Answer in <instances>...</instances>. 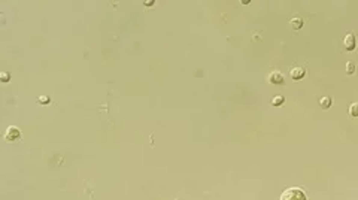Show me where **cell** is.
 <instances>
[{
  "instance_id": "obj_1",
  "label": "cell",
  "mask_w": 358,
  "mask_h": 200,
  "mask_svg": "<svg viewBox=\"0 0 358 200\" xmlns=\"http://www.w3.org/2000/svg\"><path fill=\"white\" fill-rule=\"evenodd\" d=\"M279 200H306V196L300 188H288L282 193Z\"/></svg>"
},
{
  "instance_id": "obj_2",
  "label": "cell",
  "mask_w": 358,
  "mask_h": 200,
  "mask_svg": "<svg viewBox=\"0 0 358 200\" xmlns=\"http://www.w3.org/2000/svg\"><path fill=\"white\" fill-rule=\"evenodd\" d=\"M18 137H20V130H18L17 127H9V128L6 130V133H5V139L9 140V142L17 140Z\"/></svg>"
},
{
  "instance_id": "obj_3",
  "label": "cell",
  "mask_w": 358,
  "mask_h": 200,
  "mask_svg": "<svg viewBox=\"0 0 358 200\" xmlns=\"http://www.w3.org/2000/svg\"><path fill=\"white\" fill-rule=\"evenodd\" d=\"M345 46H346V49H349V51H352L354 48H355V38H354V35L352 33H348L346 36H345Z\"/></svg>"
},
{
  "instance_id": "obj_4",
  "label": "cell",
  "mask_w": 358,
  "mask_h": 200,
  "mask_svg": "<svg viewBox=\"0 0 358 200\" xmlns=\"http://www.w3.org/2000/svg\"><path fill=\"white\" fill-rule=\"evenodd\" d=\"M269 82H272V84H282V82H283L282 73H280V72H272V73L269 75Z\"/></svg>"
},
{
  "instance_id": "obj_5",
  "label": "cell",
  "mask_w": 358,
  "mask_h": 200,
  "mask_svg": "<svg viewBox=\"0 0 358 200\" xmlns=\"http://www.w3.org/2000/svg\"><path fill=\"white\" fill-rule=\"evenodd\" d=\"M304 76V69L303 67H294L292 70H291V78L294 81H298L301 79Z\"/></svg>"
},
{
  "instance_id": "obj_6",
  "label": "cell",
  "mask_w": 358,
  "mask_h": 200,
  "mask_svg": "<svg viewBox=\"0 0 358 200\" xmlns=\"http://www.w3.org/2000/svg\"><path fill=\"white\" fill-rule=\"evenodd\" d=\"M301 26H303V20H301L300 17H294V18L291 20V27H292V29L298 30Z\"/></svg>"
},
{
  "instance_id": "obj_7",
  "label": "cell",
  "mask_w": 358,
  "mask_h": 200,
  "mask_svg": "<svg viewBox=\"0 0 358 200\" xmlns=\"http://www.w3.org/2000/svg\"><path fill=\"white\" fill-rule=\"evenodd\" d=\"M330 105H331V100H330L328 97H321V99H319V106H321V108L327 109V108H330Z\"/></svg>"
},
{
  "instance_id": "obj_8",
  "label": "cell",
  "mask_w": 358,
  "mask_h": 200,
  "mask_svg": "<svg viewBox=\"0 0 358 200\" xmlns=\"http://www.w3.org/2000/svg\"><path fill=\"white\" fill-rule=\"evenodd\" d=\"M349 114H351L352 117H358V103H352V105H351Z\"/></svg>"
},
{
  "instance_id": "obj_9",
  "label": "cell",
  "mask_w": 358,
  "mask_h": 200,
  "mask_svg": "<svg viewBox=\"0 0 358 200\" xmlns=\"http://www.w3.org/2000/svg\"><path fill=\"white\" fill-rule=\"evenodd\" d=\"M272 103H273L275 106H279V105H282V103H283V97H282V96L273 97V99H272Z\"/></svg>"
},
{
  "instance_id": "obj_10",
  "label": "cell",
  "mask_w": 358,
  "mask_h": 200,
  "mask_svg": "<svg viewBox=\"0 0 358 200\" xmlns=\"http://www.w3.org/2000/svg\"><path fill=\"white\" fill-rule=\"evenodd\" d=\"M346 67H348V73H349V75H352V73L355 72V64H354V63H351V61H349Z\"/></svg>"
},
{
  "instance_id": "obj_11",
  "label": "cell",
  "mask_w": 358,
  "mask_h": 200,
  "mask_svg": "<svg viewBox=\"0 0 358 200\" xmlns=\"http://www.w3.org/2000/svg\"><path fill=\"white\" fill-rule=\"evenodd\" d=\"M2 79H3V82H8V79H9V75H8V73H3V75H2Z\"/></svg>"
},
{
  "instance_id": "obj_12",
  "label": "cell",
  "mask_w": 358,
  "mask_h": 200,
  "mask_svg": "<svg viewBox=\"0 0 358 200\" xmlns=\"http://www.w3.org/2000/svg\"><path fill=\"white\" fill-rule=\"evenodd\" d=\"M39 100H40V102H42V103H48V102H49V99H48V97H43V96L40 97Z\"/></svg>"
}]
</instances>
